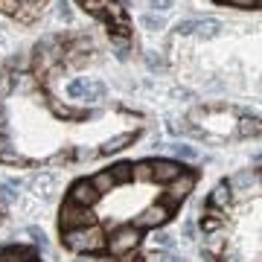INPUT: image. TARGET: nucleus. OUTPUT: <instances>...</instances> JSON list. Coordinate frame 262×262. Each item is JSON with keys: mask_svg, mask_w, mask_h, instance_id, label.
<instances>
[{"mask_svg": "<svg viewBox=\"0 0 262 262\" xmlns=\"http://www.w3.org/2000/svg\"><path fill=\"white\" fill-rule=\"evenodd\" d=\"M76 6L102 29L108 44L120 50H128L134 41V20L128 9L122 6V0H76Z\"/></svg>", "mask_w": 262, "mask_h": 262, "instance_id": "20e7f679", "label": "nucleus"}, {"mask_svg": "<svg viewBox=\"0 0 262 262\" xmlns=\"http://www.w3.org/2000/svg\"><path fill=\"white\" fill-rule=\"evenodd\" d=\"M201 245L213 262H259V169L245 166L207 192Z\"/></svg>", "mask_w": 262, "mask_h": 262, "instance_id": "7ed1b4c3", "label": "nucleus"}, {"mask_svg": "<svg viewBox=\"0 0 262 262\" xmlns=\"http://www.w3.org/2000/svg\"><path fill=\"white\" fill-rule=\"evenodd\" d=\"M50 0H0V15L12 24L20 27H32L44 18Z\"/></svg>", "mask_w": 262, "mask_h": 262, "instance_id": "39448f33", "label": "nucleus"}, {"mask_svg": "<svg viewBox=\"0 0 262 262\" xmlns=\"http://www.w3.org/2000/svg\"><path fill=\"white\" fill-rule=\"evenodd\" d=\"M0 262H44L41 251L32 245H3L0 248Z\"/></svg>", "mask_w": 262, "mask_h": 262, "instance_id": "423d86ee", "label": "nucleus"}, {"mask_svg": "<svg viewBox=\"0 0 262 262\" xmlns=\"http://www.w3.org/2000/svg\"><path fill=\"white\" fill-rule=\"evenodd\" d=\"M198 181L201 172L175 158L117 160L82 175L58 204V242L88 259H125L181 213Z\"/></svg>", "mask_w": 262, "mask_h": 262, "instance_id": "f03ea898", "label": "nucleus"}, {"mask_svg": "<svg viewBox=\"0 0 262 262\" xmlns=\"http://www.w3.org/2000/svg\"><path fill=\"white\" fill-rule=\"evenodd\" d=\"M0 222H3V207H0Z\"/></svg>", "mask_w": 262, "mask_h": 262, "instance_id": "6e6552de", "label": "nucleus"}, {"mask_svg": "<svg viewBox=\"0 0 262 262\" xmlns=\"http://www.w3.org/2000/svg\"><path fill=\"white\" fill-rule=\"evenodd\" d=\"M213 6L222 9H236V12H256L259 9V0H210Z\"/></svg>", "mask_w": 262, "mask_h": 262, "instance_id": "0eeeda50", "label": "nucleus"}, {"mask_svg": "<svg viewBox=\"0 0 262 262\" xmlns=\"http://www.w3.org/2000/svg\"><path fill=\"white\" fill-rule=\"evenodd\" d=\"M149 128L111 47L88 29H58L0 64V163L79 166L128 149Z\"/></svg>", "mask_w": 262, "mask_h": 262, "instance_id": "f257e3e1", "label": "nucleus"}]
</instances>
